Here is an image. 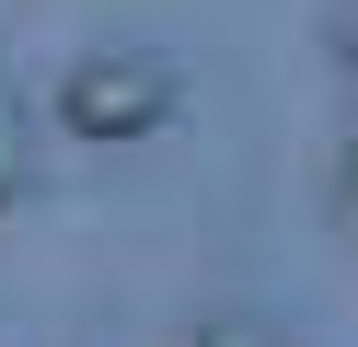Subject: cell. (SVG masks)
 I'll use <instances>...</instances> for the list:
<instances>
[{
  "label": "cell",
  "mask_w": 358,
  "mask_h": 347,
  "mask_svg": "<svg viewBox=\"0 0 358 347\" xmlns=\"http://www.w3.org/2000/svg\"><path fill=\"white\" fill-rule=\"evenodd\" d=\"M173 104H185V81L162 58H139V46L70 58V81H58V128L70 139H150V128H173Z\"/></svg>",
  "instance_id": "6da1fadb"
},
{
  "label": "cell",
  "mask_w": 358,
  "mask_h": 347,
  "mask_svg": "<svg viewBox=\"0 0 358 347\" xmlns=\"http://www.w3.org/2000/svg\"><path fill=\"white\" fill-rule=\"evenodd\" d=\"M35 185V116H24V81L0 69V208H24Z\"/></svg>",
  "instance_id": "7a4b0ae2"
},
{
  "label": "cell",
  "mask_w": 358,
  "mask_h": 347,
  "mask_svg": "<svg viewBox=\"0 0 358 347\" xmlns=\"http://www.w3.org/2000/svg\"><path fill=\"white\" fill-rule=\"evenodd\" d=\"M335 220L358 231V104H347V128H335Z\"/></svg>",
  "instance_id": "3957f363"
},
{
  "label": "cell",
  "mask_w": 358,
  "mask_h": 347,
  "mask_svg": "<svg viewBox=\"0 0 358 347\" xmlns=\"http://www.w3.org/2000/svg\"><path fill=\"white\" fill-rule=\"evenodd\" d=\"M196 347H289V336H266V324H243V313H220V324H196Z\"/></svg>",
  "instance_id": "277c9868"
},
{
  "label": "cell",
  "mask_w": 358,
  "mask_h": 347,
  "mask_svg": "<svg viewBox=\"0 0 358 347\" xmlns=\"http://www.w3.org/2000/svg\"><path fill=\"white\" fill-rule=\"evenodd\" d=\"M324 46H335V58L358 69V0H335V12H324Z\"/></svg>",
  "instance_id": "5b68a950"
}]
</instances>
